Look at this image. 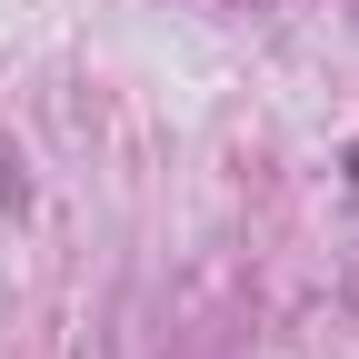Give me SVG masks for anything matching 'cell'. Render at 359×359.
<instances>
[{
    "label": "cell",
    "mask_w": 359,
    "mask_h": 359,
    "mask_svg": "<svg viewBox=\"0 0 359 359\" xmlns=\"http://www.w3.org/2000/svg\"><path fill=\"white\" fill-rule=\"evenodd\" d=\"M349 180H359V150H349Z\"/></svg>",
    "instance_id": "cell-1"
}]
</instances>
